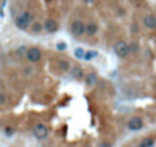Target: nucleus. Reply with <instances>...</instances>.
Returning a JSON list of instances; mask_svg holds the SVG:
<instances>
[{
	"mask_svg": "<svg viewBox=\"0 0 156 147\" xmlns=\"http://www.w3.org/2000/svg\"><path fill=\"white\" fill-rule=\"evenodd\" d=\"M32 20H33V15L30 12H21L15 17V26L20 30H26L32 24Z\"/></svg>",
	"mask_w": 156,
	"mask_h": 147,
	"instance_id": "nucleus-1",
	"label": "nucleus"
},
{
	"mask_svg": "<svg viewBox=\"0 0 156 147\" xmlns=\"http://www.w3.org/2000/svg\"><path fill=\"white\" fill-rule=\"evenodd\" d=\"M32 132H33V136H35L37 140H46L49 136V126L44 123H37L33 126Z\"/></svg>",
	"mask_w": 156,
	"mask_h": 147,
	"instance_id": "nucleus-2",
	"label": "nucleus"
},
{
	"mask_svg": "<svg viewBox=\"0 0 156 147\" xmlns=\"http://www.w3.org/2000/svg\"><path fill=\"white\" fill-rule=\"evenodd\" d=\"M70 32L76 38H80L82 35H85V23L82 20H73L70 24Z\"/></svg>",
	"mask_w": 156,
	"mask_h": 147,
	"instance_id": "nucleus-3",
	"label": "nucleus"
},
{
	"mask_svg": "<svg viewBox=\"0 0 156 147\" xmlns=\"http://www.w3.org/2000/svg\"><path fill=\"white\" fill-rule=\"evenodd\" d=\"M26 58H28V61L35 64L38 61H41L42 58V52L38 49V47H29L28 50H26Z\"/></svg>",
	"mask_w": 156,
	"mask_h": 147,
	"instance_id": "nucleus-4",
	"label": "nucleus"
},
{
	"mask_svg": "<svg viewBox=\"0 0 156 147\" xmlns=\"http://www.w3.org/2000/svg\"><path fill=\"white\" fill-rule=\"evenodd\" d=\"M114 53L118 58H126L129 55V49H127V42L124 41H118L114 44Z\"/></svg>",
	"mask_w": 156,
	"mask_h": 147,
	"instance_id": "nucleus-5",
	"label": "nucleus"
},
{
	"mask_svg": "<svg viewBox=\"0 0 156 147\" xmlns=\"http://www.w3.org/2000/svg\"><path fill=\"white\" fill-rule=\"evenodd\" d=\"M143 126H144V123H143L141 117H132V118H129V122H127V129H129V131H132V132L141 131Z\"/></svg>",
	"mask_w": 156,
	"mask_h": 147,
	"instance_id": "nucleus-6",
	"label": "nucleus"
},
{
	"mask_svg": "<svg viewBox=\"0 0 156 147\" xmlns=\"http://www.w3.org/2000/svg\"><path fill=\"white\" fill-rule=\"evenodd\" d=\"M58 29H59V24L53 18H47L44 21V24H42V30H46L47 33H55V32H58Z\"/></svg>",
	"mask_w": 156,
	"mask_h": 147,
	"instance_id": "nucleus-7",
	"label": "nucleus"
},
{
	"mask_svg": "<svg viewBox=\"0 0 156 147\" xmlns=\"http://www.w3.org/2000/svg\"><path fill=\"white\" fill-rule=\"evenodd\" d=\"M143 21H144V26H145L147 29H152V30L156 29V15H153V14L145 15Z\"/></svg>",
	"mask_w": 156,
	"mask_h": 147,
	"instance_id": "nucleus-8",
	"label": "nucleus"
},
{
	"mask_svg": "<svg viewBox=\"0 0 156 147\" xmlns=\"http://www.w3.org/2000/svg\"><path fill=\"white\" fill-rule=\"evenodd\" d=\"M71 76L74 77V79H82V77L85 76V73H83V70H82V67L80 65H74V67H71Z\"/></svg>",
	"mask_w": 156,
	"mask_h": 147,
	"instance_id": "nucleus-9",
	"label": "nucleus"
},
{
	"mask_svg": "<svg viewBox=\"0 0 156 147\" xmlns=\"http://www.w3.org/2000/svg\"><path fill=\"white\" fill-rule=\"evenodd\" d=\"M97 30H99V28H97L96 23H88V24H85V33H86V35L92 37V35H96V33H97Z\"/></svg>",
	"mask_w": 156,
	"mask_h": 147,
	"instance_id": "nucleus-10",
	"label": "nucleus"
},
{
	"mask_svg": "<svg viewBox=\"0 0 156 147\" xmlns=\"http://www.w3.org/2000/svg\"><path fill=\"white\" fill-rule=\"evenodd\" d=\"M58 68H59L61 71L67 73V71L71 70V62L70 61H65V59H61V61L58 62Z\"/></svg>",
	"mask_w": 156,
	"mask_h": 147,
	"instance_id": "nucleus-11",
	"label": "nucleus"
},
{
	"mask_svg": "<svg viewBox=\"0 0 156 147\" xmlns=\"http://www.w3.org/2000/svg\"><path fill=\"white\" fill-rule=\"evenodd\" d=\"M83 77H85V81H86V85H88L90 88H92V86L97 83V74H94V73H90V74L83 76Z\"/></svg>",
	"mask_w": 156,
	"mask_h": 147,
	"instance_id": "nucleus-12",
	"label": "nucleus"
},
{
	"mask_svg": "<svg viewBox=\"0 0 156 147\" xmlns=\"http://www.w3.org/2000/svg\"><path fill=\"white\" fill-rule=\"evenodd\" d=\"M42 32V24L41 23H32V28H30V33L33 35H38V33Z\"/></svg>",
	"mask_w": 156,
	"mask_h": 147,
	"instance_id": "nucleus-13",
	"label": "nucleus"
},
{
	"mask_svg": "<svg viewBox=\"0 0 156 147\" xmlns=\"http://www.w3.org/2000/svg\"><path fill=\"white\" fill-rule=\"evenodd\" d=\"M97 56V52L96 50H85V55H83V59L85 61H91Z\"/></svg>",
	"mask_w": 156,
	"mask_h": 147,
	"instance_id": "nucleus-14",
	"label": "nucleus"
},
{
	"mask_svg": "<svg viewBox=\"0 0 156 147\" xmlns=\"http://www.w3.org/2000/svg\"><path fill=\"white\" fill-rule=\"evenodd\" d=\"M155 144V138H144L140 143V147H153Z\"/></svg>",
	"mask_w": 156,
	"mask_h": 147,
	"instance_id": "nucleus-15",
	"label": "nucleus"
},
{
	"mask_svg": "<svg viewBox=\"0 0 156 147\" xmlns=\"http://www.w3.org/2000/svg\"><path fill=\"white\" fill-rule=\"evenodd\" d=\"M127 49H129V53H136V52L140 50V47H138V44H136L135 41H131V42H129V44H127Z\"/></svg>",
	"mask_w": 156,
	"mask_h": 147,
	"instance_id": "nucleus-16",
	"label": "nucleus"
},
{
	"mask_svg": "<svg viewBox=\"0 0 156 147\" xmlns=\"http://www.w3.org/2000/svg\"><path fill=\"white\" fill-rule=\"evenodd\" d=\"M83 55H85V50L83 49H76L74 50V56L77 59H83Z\"/></svg>",
	"mask_w": 156,
	"mask_h": 147,
	"instance_id": "nucleus-17",
	"label": "nucleus"
},
{
	"mask_svg": "<svg viewBox=\"0 0 156 147\" xmlns=\"http://www.w3.org/2000/svg\"><path fill=\"white\" fill-rule=\"evenodd\" d=\"M26 47H20V49H17V56H23V55H26Z\"/></svg>",
	"mask_w": 156,
	"mask_h": 147,
	"instance_id": "nucleus-18",
	"label": "nucleus"
},
{
	"mask_svg": "<svg viewBox=\"0 0 156 147\" xmlns=\"http://www.w3.org/2000/svg\"><path fill=\"white\" fill-rule=\"evenodd\" d=\"M56 47H58V50H65V44H64V42H58V44H56Z\"/></svg>",
	"mask_w": 156,
	"mask_h": 147,
	"instance_id": "nucleus-19",
	"label": "nucleus"
},
{
	"mask_svg": "<svg viewBox=\"0 0 156 147\" xmlns=\"http://www.w3.org/2000/svg\"><path fill=\"white\" fill-rule=\"evenodd\" d=\"M5 132H6V135H12L14 131H12V127H6V129H5Z\"/></svg>",
	"mask_w": 156,
	"mask_h": 147,
	"instance_id": "nucleus-20",
	"label": "nucleus"
},
{
	"mask_svg": "<svg viewBox=\"0 0 156 147\" xmlns=\"http://www.w3.org/2000/svg\"><path fill=\"white\" fill-rule=\"evenodd\" d=\"M6 102V97L3 96V94H0V103H5Z\"/></svg>",
	"mask_w": 156,
	"mask_h": 147,
	"instance_id": "nucleus-21",
	"label": "nucleus"
}]
</instances>
